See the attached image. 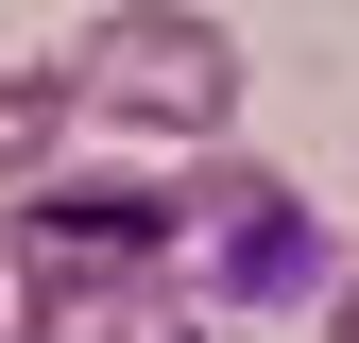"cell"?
Instances as JSON below:
<instances>
[{
	"instance_id": "1",
	"label": "cell",
	"mask_w": 359,
	"mask_h": 343,
	"mask_svg": "<svg viewBox=\"0 0 359 343\" xmlns=\"http://www.w3.org/2000/svg\"><path fill=\"white\" fill-rule=\"evenodd\" d=\"M0 309L18 343H189L171 309V189L154 172H52L0 206Z\"/></svg>"
},
{
	"instance_id": "4",
	"label": "cell",
	"mask_w": 359,
	"mask_h": 343,
	"mask_svg": "<svg viewBox=\"0 0 359 343\" xmlns=\"http://www.w3.org/2000/svg\"><path fill=\"white\" fill-rule=\"evenodd\" d=\"M69 69H18V52H0V206H18V189H52V155H69Z\"/></svg>"
},
{
	"instance_id": "3",
	"label": "cell",
	"mask_w": 359,
	"mask_h": 343,
	"mask_svg": "<svg viewBox=\"0 0 359 343\" xmlns=\"http://www.w3.org/2000/svg\"><path fill=\"white\" fill-rule=\"evenodd\" d=\"M69 103L120 120V138L222 155V120H240V34H222L205 0H103V18L69 34Z\"/></svg>"
},
{
	"instance_id": "5",
	"label": "cell",
	"mask_w": 359,
	"mask_h": 343,
	"mask_svg": "<svg viewBox=\"0 0 359 343\" xmlns=\"http://www.w3.org/2000/svg\"><path fill=\"white\" fill-rule=\"evenodd\" d=\"M325 343H359V257H342V275H325Z\"/></svg>"
},
{
	"instance_id": "6",
	"label": "cell",
	"mask_w": 359,
	"mask_h": 343,
	"mask_svg": "<svg viewBox=\"0 0 359 343\" xmlns=\"http://www.w3.org/2000/svg\"><path fill=\"white\" fill-rule=\"evenodd\" d=\"M0 343H18V309H0Z\"/></svg>"
},
{
	"instance_id": "2",
	"label": "cell",
	"mask_w": 359,
	"mask_h": 343,
	"mask_svg": "<svg viewBox=\"0 0 359 343\" xmlns=\"http://www.w3.org/2000/svg\"><path fill=\"white\" fill-rule=\"evenodd\" d=\"M325 275V206L257 155H189L171 172V309L189 326H240V309H291Z\"/></svg>"
}]
</instances>
